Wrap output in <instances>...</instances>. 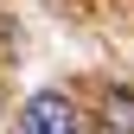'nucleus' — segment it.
Listing matches in <instances>:
<instances>
[{"instance_id": "nucleus-2", "label": "nucleus", "mask_w": 134, "mask_h": 134, "mask_svg": "<svg viewBox=\"0 0 134 134\" xmlns=\"http://www.w3.org/2000/svg\"><path fill=\"white\" fill-rule=\"evenodd\" d=\"M102 134H134V90L115 83L109 102H102Z\"/></svg>"}, {"instance_id": "nucleus-1", "label": "nucleus", "mask_w": 134, "mask_h": 134, "mask_svg": "<svg viewBox=\"0 0 134 134\" xmlns=\"http://www.w3.org/2000/svg\"><path fill=\"white\" fill-rule=\"evenodd\" d=\"M19 134H83V115L64 90H38V96H26Z\"/></svg>"}]
</instances>
